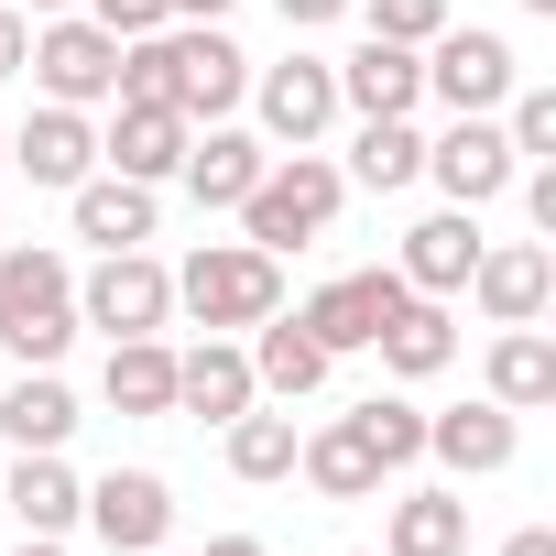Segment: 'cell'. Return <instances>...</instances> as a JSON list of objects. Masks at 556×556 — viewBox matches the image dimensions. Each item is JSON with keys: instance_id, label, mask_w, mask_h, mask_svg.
Segmentation results:
<instances>
[{"instance_id": "6da1fadb", "label": "cell", "mask_w": 556, "mask_h": 556, "mask_svg": "<svg viewBox=\"0 0 556 556\" xmlns=\"http://www.w3.org/2000/svg\"><path fill=\"white\" fill-rule=\"evenodd\" d=\"M77 339V285L55 251H0V350L23 371H55Z\"/></svg>"}, {"instance_id": "7a4b0ae2", "label": "cell", "mask_w": 556, "mask_h": 556, "mask_svg": "<svg viewBox=\"0 0 556 556\" xmlns=\"http://www.w3.org/2000/svg\"><path fill=\"white\" fill-rule=\"evenodd\" d=\"M175 306L197 328H262L273 306H285V273H273V251H251V240H207L175 273Z\"/></svg>"}, {"instance_id": "3957f363", "label": "cell", "mask_w": 556, "mask_h": 556, "mask_svg": "<svg viewBox=\"0 0 556 556\" xmlns=\"http://www.w3.org/2000/svg\"><path fill=\"white\" fill-rule=\"evenodd\" d=\"M240 218H251V251H295V240H317L328 218H339V164L328 153H273L262 164V186L240 197Z\"/></svg>"}, {"instance_id": "277c9868", "label": "cell", "mask_w": 556, "mask_h": 556, "mask_svg": "<svg viewBox=\"0 0 556 556\" xmlns=\"http://www.w3.org/2000/svg\"><path fill=\"white\" fill-rule=\"evenodd\" d=\"M164 66H175V121H218L251 88V55L218 23H164Z\"/></svg>"}, {"instance_id": "5b68a950", "label": "cell", "mask_w": 556, "mask_h": 556, "mask_svg": "<svg viewBox=\"0 0 556 556\" xmlns=\"http://www.w3.org/2000/svg\"><path fill=\"white\" fill-rule=\"evenodd\" d=\"M23 66L45 77V99H55V110H88V99H110V88H121V34H99V23H45Z\"/></svg>"}, {"instance_id": "8992f818", "label": "cell", "mask_w": 556, "mask_h": 556, "mask_svg": "<svg viewBox=\"0 0 556 556\" xmlns=\"http://www.w3.org/2000/svg\"><path fill=\"white\" fill-rule=\"evenodd\" d=\"M164 306H175V273H164V262H142V251H110V262L88 273V295H77V317H88V328H110V339H153V328H164Z\"/></svg>"}, {"instance_id": "52a82bcc", "label": "cell", "mask_w": 556, "mask_h": 556, "mask_svg": "<svg viewBox=\"0 0 556 556\" xmlns=\"http://www.w3.org/2000/svg\"><path fill=\"white\" fill-rule=\"evenodd\" d=\"M415 285H404V273H339V285H317L306 295V339L339 361V350H371L382 328H393V306H404Z\"/></svg>"}, {"instance_id": "ba28073f", "label": "cell", "mask_w": 556, "mask_h": 556, "mask_svg": "<svg viewBox=\"0 0 556 556\" xmlns=\"http://www.w3.org/2000/svg\"><path fill=\"white\" fill-rule=\"evenodd\" d=\"M415 55H426V88H437L458 121H480V110L513 99V45H502V34H437V45H415Z\"/></svg>"}, {"instance_id": "9c48e42d", "label": "cell", "mask_w": 556, "mask_h": 556, "mask_svg": "<svg viewBox=\"0 0 556 556\" xmlns=\"http://www.w3.org/2000/svg\"><path fill=\"white\" fill-rule=\"evenodd\" d=\"M426 175L447 186V207H491V197L523 175V153H513L502 121L480 110V121H447V142H426Z\"/></svg>"}, {"instance_id": "30bf717a", "label": "cell", "mask_w": 556, "mask_h": 556, "mask_svg": "<svg viewBox=\"0 0 556 556\" xmlns=\"http://www.w3.org/2000/svg\"><path fill=\"white\" fill-rule=\"evenodd\" d=\"M77 513L110 534V556H142V545H164V523H175V491H164L153 469H110V480H99Z\"/></svg>"}, {"instance_id": "8fae6325", "label": "cell", "mask_w": 556, "mask_h": 556, "mask_svg": "<svg viewBox=\"0 0 556 556\" xmlns=\"http://www.w3.org/2000/svg\"><path fill=\"white\" fill-rule=\"evenodd\" d=\"M469 285H480V306H491L502 328H534V317H545V295H556V251H545V240L480 251V262H469Z\"/></svg>"}, {"instance_id": "7c38bea8", "label": "cell", "mask_w": 556, "mask_h": 556, "mask_svg": "<svg viewBox=\"0 0 556 556\" xmlns=\"http://www.w3.org/2000/svg\"><path fill=\"white\" fill-rule=\"evenodd\" d=\"M0 153H12L34 186H88V164H99V131H88L77 110H55V99H45V110L12 131V142H0Z\"/></svg>"}, {"instance_id": "4fadbf2b", "label": "cell", "mask_w": 556, "mask_h": 556, "mask_svg": "<svg viewBox=\"0 0 556 556\" xmlns=\"http://www.w3.org/2000/svg\"><path fill=\"white\" fill-rule=\"evenodd\" d=\"M339 99H350L361 121H404V110L426 99V55H415V45H382V34H371V45H361V55L339 66Z\"/></svg>"}, {"instance_id": "5bb4252c", "label": "cell", "mask_w": 556, "mask_h": 556, "mask_svg": "<svg viewBox=\"0 0 556 556\" xmlns=\"http://www.w3.org/2000/svg\"><path fill=\"white\" fill-rule=\"evenodd\" d=\"M328 121H339V66L295 55V66L262 77V131H273V142H317Z\"/></svg>"}, {"instance_id": "9a60e30c", "label": "cell", "mask_w": 556, "mask_h": 556, "mask_svg": "<svg viewBox=\"0 0 556 556\" xmlns=\"http://www.w3.org/2000/svg\"><path fill=\"white\" fill-rule=\"evenodd\" d=\"M469 262H480L469 207H437V218H415V229H404V262H393V273H404L415 295H458V285H469Z\"/></svg>"}, {"instance_id": "2e32d148", "label": "cell", "mask_w": 556, "mask_h": 556, "mask_svg": "<svg viewBox=\"0 0 556 556\" xmlns=\"http://www.w3.org/2000/svg\"><path fill=\"white\" fill-rule=\"evenodd\" d=\"M426 458H447L458 480L513 469V404H458V415H426Z\"/></svg>"}, {"instance_id": "e0dca14e", "label": "cell", "mask_w": 556, "mask_h": 556, "mask_svg": "<svg viewBox=\"0 0 556 556\" xmlns=\"http://www.w3.org/2000/svg\"><path fill=\"white\" fill-rule=\"evenodd\" d=\"M251 393H262V382H251V361H240L229 339H207V350H186V361H175V404H186V415H207V426L251 415Z\"/></svg>"}, {"instance_id": "ac0fdd59", "label": "cell", "mask_w": 556, "mask_h": 556, "mask_svg": "<svg viewBox=\"0 0 556 556\" xmlns=\"http://www.w3.org/2000/svg\"><path fill=\"white\" fill-rule=\"evenodd\" d=\"M262 164H273V153H262L251 131H207V142H186V164H175V175L197 186V207H240V197L262 186Z\"/></svg>"}, {"instance_id": "d6986e66", "label": "cell", "mask_w": 556, "mask_h": 556, "mask_svg": "<svg viewBox=\"0 0 556 556\" xmlns=\"http://www.w3.org/2000/svg\"><path fill=\"white\" fill-rule=\"evenodd\" d=\"M77 240H99V251H142V240H153V186H131V175H88V186H77Z\"/></svg>"}, {"instance_id": "ffe728a7", "label": "cell", "mask_w": 556, "mask_h": 556, "mask_svg": "<svg viewBox=\"0 0 556 556\" xmlns=\"http://www.w3.org/2000/svg\"><path fill=\"white\" fill-rule=\"evenodd\" d=\"M371 350H382L404 382H426V371H447V361H458V328H447V306H437V295H404V306H393V328H382Z\"/></svg>"}, {"instance_id": "44dd1931", "label": "cell", "mask_w": 556, "mask_h": 556, "mask_svg": "<svg viewBox=\"0 0 556 556\" xmlns=\"http://www.w3.org/2000/svg\"><path fill=\"white\" fill-rule=\"evenodd\" d=\"M295 469H306L328 502H371V491H382V458L361 447V426H350V415H339L328 437H295Z\"/></svg>"}, {"instance_id": "7402d4cb", "label": "cell", "mask_w": 556, "mask_h": 556, "mask_svg": "<svg viewBox=\"0 0 556 556\" xmlns=\"http://www.w3.org/2000/svg\"><path fill=\"white\" fill-rule=\"evenodd\" d=\"M382 556H469V502L458 491H404Z\"/></svg>"}, {"instance_id": "603a6c76", "label": "cell", "mask_w": 556, "mask_h": 556, "mask_svg": "<svg viewBox=\"0 0 556 556\" xmlns=\"http://www.w3.org/2000/svg\"><path fill=\"white\" fill-rule=\"evenodd\" d=\"M99 153H110L131 186H153V175H175V164H186V121H175V110H121Z\"/></svg>"}, {"instance_id": "cb8c5ba5", "label": "cell", "mask_w": 556, "mask_h": 556, "mask_svg": "<svg viewBox=\"0 0 556 556\" xmlns=\"http://www.w3.org/2000/svg\"><path fill=\"white\" fill-rule=\"evenodd\" d=\"M77 469L55 458V447H23V469H12V513H23V534H66L77 523Z\"/></svg>"}, {"instance_id": "d4e9b609", "label": "cell", "mask_w": 556, "mask_h": 556, "mask_svg": "<svg viewBox=\"0 0 556 556\" xmlns=\"http://www.w3.org/2000/svg\"><path fill=\"white\" fill-rule=\"evenodd\" d=\"M0 437H12V447H66V437H77V393H66L55 371H23L12 404H0Z\"/></svg>"}, {"instance_id": "484cf974", "label": "cell", "mask_w": 556, "mask_h": 556, "mask_svg": "<svg viewBox=\"0 0 556 556\" xmlns=\"http://www.w3.org/2000/svg\"><path fill=\"white\" fill-rule=\"evenodd\" d=\"M110 404L121 415H175V350L164 339H110Z\"/></svg>"}, {"instance_id": "4316f807", "label": "cell", "mask_w": 556, "mask_h": 556, "mask_svg": "<svg viewBox=\"0 0 556 556\" xmlns=\"http://www.w3.org/2000/svg\"><path fill=\"white\" fill-rule=\"evenodd\" d=\"M251 382H273V393H317L328 382V350L306 339V317L285 328V306L262 317V350H251Z\"/></svg>"}, {"instance_id": "83f0119b", "label": "cell", "mask_w": 556, "mask_h": 556, "mask_svg": "<svg viewBox=\"0 0 556 556\" xmlns=\"http://www.w3.org/2000/svg\"><path fill=\"white\" fill-rule=\"evenodd\" d=\"M491 404H556V350L534 339V328H502V350H491Z\"/></svg>"}, {"instance_id": "f1b7e54d", "label": "cell", "mask_w": 556, "mask_h": 556, "mask_svg": "<svg viewBox=\"0 0 556 556\" xmlns=\"http://www.w3.org/2000/svg\"><path fill=\"white\" fill-rule=\"evenodd\" d=\"M350 175H361L371 197H393V186H415V175H426V142H415L404 121H361V142H350Z\"/></svg>"}, {"instance_id": "f546056e", "label": "cell", "mask_w": 556, "mask_h": 556, "mask_svg": "<svg viewBox=\"0 0 556 556\" xmlns=\"http://www.w3.org/2000/svg\"><path fill=\"white\" fill-rule=\"evenodd\" d=\"M350 426H361V447H371L382 469H415V458H426V415H415V404H393V393L350 404Z\"/></svg>"}, {"instance_id": "4dcf8cb0", "label": "cell", "mask_w": 556, "mask_h": 556, "mask_svg": "<svg viewBox=\"0 0 556 556\" xmlns=\"http://www.w3.org/2000/svg\"><path fill=\"white\" fill-rule=\"evenodd\" d=\"M229 469L240 480H285L295 469V415H229Z\"/></svg>"}, {"instance_id": "1f68e13d", "label": "cell", "mask_w": 556, "mask_h": 556, "mask_svg": "<svg viewBox=\"0 0 556 556\" xmlns=\"http://www.w3.org/2000/svg\"><path fill=\"white\" fill-rule=\"evenodd\" d=\"M361 12H371L382 45H437L447 34V0H361Z\"/></svg>"}, {"instance_id": "d6a6232c", "label": "cell", "mask_w": 556, "mask_h": 556, "mask_svg": "<svg viewBox=\"0 0 556 556\" xmlns=\"http://www.w3.org/2000/svg\"><path fill=\"white\" fill-rule=\"evenodd\" d=\"M502 142H513V153H556V88H523L513 121H502Z\"/></svg>"}, {"instance_id": "836d02e7", "label": "cell", "mask_w": 556, "mask_h": 556, "mask_svg": "<svg viewBox=\"0 0 556 556\" xmlns=\"http://www.w3.org/2000/svg\"><path fill=\"white\" fill-rule=\"evenodd\" d=\"M88 23H99V34H121V45H142V34H164V23H175V0H88Z\"/></svg>"}, {"instance_id": "e575fe53", "label": "cell", "mask_w": 556, "mask_h": 556, "mask_svg": "<svg viewBox=\"0 0 556 556\" xmlns=\"http://www.w3.org/2000/svg\"><path fill=\"white\" fill-rule=\"evenodd\" d=\"M23 55H34V34H23V12H0V77H23Z\"/></svg>"}, {"instance_id": "d590c367", "label": "cell", "mask_w": 556, "mask_h": 556, "mask_svg": "<svg viewBox=\"0 0 556 556\" xmlns=\"http://www.w3.org/2000/svg\"><path fill=\"white\" fill-rule=\"evenodd\" d=\"M339 12H350V0H285V23H295V34H306V23H339Z\"/></svg>"}, {"instance_id": "8d00e7d4", "label": "cell", "mask_w": 556, "mask_h": 556, "mask_svg": "<svg viewBox=\"0 0 556 556\" xmlns=\"http://www.w3.org/2000/svg\"><path fill=\"white\" fill-rule=\"evenodd\" d=\"M197 556H273V545H262V534H207Z\"/></svg>"}, {"instance_id": "74e56055", "label": "cell", "mask_w": 556, "mask_h": 556, "mask_svg": "<svg viewBox=\"0 0 556 556\" xmlns=\"http://www.w3.org/2000/svg\"><path fill=\"white\" fill-rule=\"evenodd\" d=\"M502 556H556V534H545V523H523V534H513Z\"/></svg>"}, {"instance_id": "f35d334b", "label": "cell", "mask_w": 556, "mask_h": 556, "mask_svg": "<svg viewBox=\"0 0 556 556\" xmlns=\"http://www.w3.org/2000/svg\"><path fill=\"white\" fill-rule=\"evenodd\" d=\"M229 12V0H175V23H218Z\"/></svg>"}, {"instance_id": "ab89813d", "label": "cell", "mask_w": 556, "mask_h": 556, "mask_svg": "<svg viewBox=\"0 0 556 556\" xmlns=\"http://www.w3.org/2000/svg\"><path fill=\"white\" fill-rule=\"evenodd\" d=\"M23 556H66V545H55V534H23Z\"/></svg>"}, {"instance_id": "60d3db41", "label": "cell", "mask_w": 556, "mask_h": 556, "mask_svg": "<svg viewBox=\"0 0 556 556\" xmlns=\"http://www.w3.org/2000/svg\"><path fill=\"white\" fill-rule=\"evenodd\" d=\"M523 12H556V0H523Z\"/></svg>"}, {"instance_id": "b9f144b4", "label": "cell", "mask_w": 556, "mask_h": 556, "mask_svg": "<svg viewBox=\"0 0 556 556\" xmlns=\"http://www.w3.org/2000/svg\"><path fill=\"white\" fill-rule=\"evenodd\" d=\"M34 12H66V0H34Z\"/></svg>"}, {"instance_id": "7bdbcfd3", "label": "cell", "mask_w": 556, "mask_h": 556, "mask_svg": "<svg viewBox=\"0 0 556 556\" xmlns=\"http://www.w3.org/2000/svg\"><path fill=\"white\" fill-rule=\"evenodd\" d=\"M0 142H12V131H0ZM0 164H12V153H0Z\"/></svg>"}, {"instance_id": "ee69618b", "label": "cell", "mask_w": 556, "mask_h": 556, "mask_svg": "<svg viewBox=\"0 0 556 556\" xmlns=\"http://www.w3.org/2000/svg\"><path fill=\"white\" fill-rule=\"evenodd\" d=\"M142 556H153V545H142Z\"/></svg>"}]
</instances>
